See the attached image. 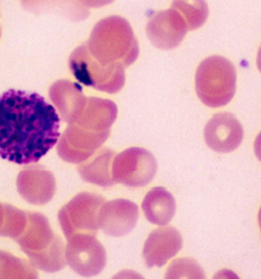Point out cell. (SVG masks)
Here are the masks:
<instances>
[{"label": "cell", "mask_w": 261, "mask_h": 279, "mask_svg": "<svg viewBox=\"0 0 261 279\" xmlns=\"http://www.w3.org/2000/svg\"><path fill=\"white\" fill-rule=\"evenodd\" d=\"M60 118L36 93L10 89L0 95V156L19 164L38 162L57 143Z\"/></svg>", "instance_id": "6da1fadb"}, {"label": "cell", "mask_w": 261, "mask_h": 279, "mask_svg": "<svg viewBox=\"0 0 261 279\" xmlns=\"http://www.w3.org/2000/svg\"><path fill=\"white\" fill-rule=\"evenodd\" d=\"M16 240L33 265L42 270L54 272L65 266L64 243L43 214L27 213L26 226Z\"/></svg>", "instance_id": "7a4b0ae2"}, {"label": "cell", "mask_w": 261, "mask_h": 279, "mask_svg": "<svg viewBox=\"0 0 261 279\" xmlns=\"http://www.w3.org/2000/svg\"><path fill=\"white\" fill-rule=\"evenodd\" d=\"M195 89L198 97L205 105L211 107L225 105L236 92L234 66L221 56L207 58L197 69Z\"/></svg>", "instance_id": "3957f363"}, {"label": "cell", "mask_w": 261, "mask_h": 279, "mask_svg": "<svg viewBox=\"0 0 261 279\" xmlns=\"http://www.w3.org/2000/svg\"><path fill=\"white\" fill-rule=\"evenodd\" d=\"M103 202L99 196L82 193L60 209L58 219L67 240L77 233L95 235L99 228L98 212Z\"/></svg>", "instance_id": "277c9868"}, {"label": "cell", "mask_w": 261, "mask_h": 279, "mask_svg": "<svg viewBox=\"0 0 261 279\" xmlns=\"http://www.w3.org/2000/svg\"><path fill=\"white\" fill-rule=\"evenodd\" d=\"M67 240L65 259L74 271L82 276L91 277L103 270L106 264V252L95 235L77 233Z\"/></svg>", "instance_id": "5b68a950"}, {"label": "cell", "mask_w": 261, "mask_h": 279, "mask_svg": "<svg viewBox=\"0 0 261 279\" xmlns=\"http://www.w3.org/2000/svg\"><path fill=\"white\" fill-rule=\"evenodd\" d=\"M207 145L219 153L236 149L243 138V129L239 121L230 113L215 115L206 124L204 131Z\"/></svg>", "instance_id": "8992f818"}, {"label": "cell", "mask_w": 261, "mask_h": 279, "mask_svg": "<svg viewBox=\"0 0 261 279\" xmlns=\"http://www.w3.org/2000/svg\"><path fill=\"white\" fill-rule=\"evenodd\" d=\"M139 217L138 206L125 199H116L103 204L98 215L99 227L107 235L119 237L129 233Z\"/></svg>", "instance_id": "52a82bcc"}, {"label": "cell", "mask_w": 261, "mask_h": 279, "mask_svg": "<svg viewBox=\"0 0 261 279\" xmlns=\"http://www.w3.org/2000/svg\"><path fill=\"white\" fill-rule=\"evenodd\" d=\"M188 25L182 16L174 8L162 11L150 21L147 27L149 38L162 49H172L182 41Z\"/></svg>", "instance_id": "ba28073f"}, {"label": "cell", "mask_w": 261, "mask_h": 279, "mask_svg": "<svg viewBox=\"0 0 261 279\" xmlns=\"http://www.w3.org/2000/svg\"><path fill=\"white\" fill-rule=\"evenodd\" d=\"M182 244L179 232L167 227L152 232L146 240L143 255L148 267H161L180 250Z\"/></svg>", "instance_id": "9c48e42d"}, {"label": "cell", "mask_w": 261, "mask_h": 279, "mask_svg": "<svg viewBox=\"0 0 261 279\" xmlns=\"http://www.w3.org/2000/svg\"><path fill=\"white\" fill-rule=\"evenodd\" d=\"M32 167L22 171L17 178V187L22 197L29 203L43 205L53 198L55 183L48 171Z\"/></svg>", "instance_id": "30bf717a"}, {"label": "cell", "mask_w": 261, "mask_h": 279, "mask_svg": "<svg viewBox=\"0 0 261 279\" xmlns=\"http://www.w3.org/2000/svg\"><path fill=\"white\" fill-rule=\"evenodd\" d=\"M142 208L150 222L160 226L167 224L173 218L176 204L173 196L162 187L152 188L144 197Z\"/></svg>", "instance_id": "8fae6325"}, {"label": "cell", "mask_w": 261, "mask_h": 279, "mask_svg": "<svg viewBox=\"0 0 261 279\" xmlns=\"http://www.w3.org/2000/svg\"><path fill=\"white\" fill-rule=\"evenodd\" d=\"M156 168V162L153 156L144 151L135 164L117 163L114 169V177L129 186H143L152 179Z\"/></svg>", "instance_id": "7c38bea8"}, {"label": "cell", "mask_w": 261, "mask_h": 279, "mask_svg": "<svg viewBox=\"0 0 261 279\" xmlns=\"http://www.w3.org/2000/svg\"><path fill=\"white\" fill-rule=\"evenodd\" d=\"M37 272L24 260L0 250V278H36Z\"/></svg>", "instance_id": "4fadbf2b"}, {"label": "cell", "mask_w": 261, "mask_h": 279, "mask_svg": "<svg viewBox=\"0 0 261 279\" xmlns=\"http://www.w3.org/2000/svg\"><path fill=\"white\" fill-rule=\"evenodd\" d=\"M171 8L178 11L182 16L188 25V31L201 26L208 16L207 5L202 1H176L173 2Z\"/></svg>", "instance_id": "5bb4252c"}, {"label": "cell", "mask_w": 261, "mask_h": 279, "mask_svg": "<svg viewBox=\"0 0 261 279\" xmlns=\"http://www.w3.org/2000/svg\"><path fill=\"white\" fill-rule=\"evenodd\" d=\"M5 215L0 236L16 239L27 222V213L9 204H5Z\"/></svg>", "instance_id": "9a60e30c"}, {"label": "cell", "mask_w": 261, "mask_h": 279, "mask_svg": "<svg viewBox=\"0 0 261 279\" xmlns=\"http://www.w3.org/2000/svg\"><path fill=\"white\" fill-rule=\"evenodd\" d=\"M203 272L197 263L190 259H180L175 261L169 267L167 277L169 278L179 277L202 278Z\"/></svg>", "instance_id": "2e32d148"}, {"label": "cell", "mask_w": 261, "mask_h": 279, "mask_svg": "<svg viewBox=\"0 0 261 279\" xmlns=\"http://www.w3.org/2000/svg\"><path fill=\"white\" fill-rule=\"evenodd\" d=\"M5 215V204L0 203V231L3 227Z\"/></svg>", "instance_id": "e0dca14e"}]
</instances>
